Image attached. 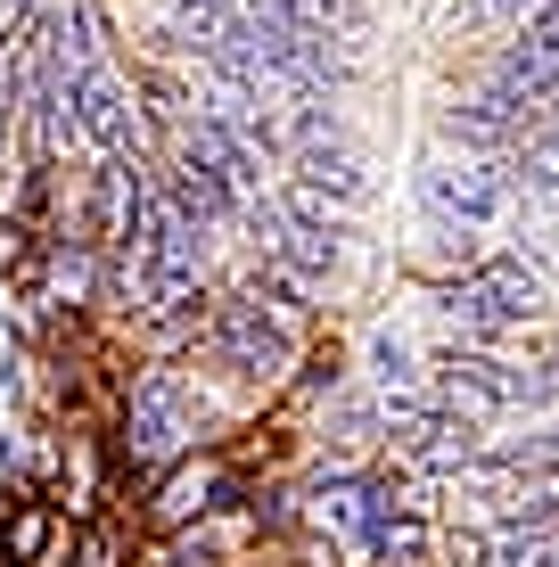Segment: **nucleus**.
<instances>
[{"label":"nucleus","mask_w":559,"mask_h":567,"mask_svg":"<svg viewBox=\"0 0 559 567\" xmlns=\"http://www.w3.org/2000/svg\"><path fill=\"white\" fill-rule=\"evenodd\" d=\"M215 395L189 379L182 362H141L124 379V412H115V444H107V477L148 494L173 461H189V444L215 436Z\"/></svg>","instance_id":"obj_1"},{"label":"nucleus","mask_w":559,"mask_h":567,"mask_svg":"<svg viewBox=\"0 0 559 567\" xmlns=\"http://www.w3.org/2000/svg\"><path fill=\"white\" fill-rule=\"evenodd\" d=\"M428 305H436V321L453 329V354H510L518 329L544 321L551 288H544V271L527 264V247H503V256L477 247L460 271H445V280L428 288Z\"/></svg>","instance_id":"obj_2"},{"label":"nucleus","mask_w":559,"mask_h":567,"mask_svg":"<svg viewBox=\"0 0 559 567\" xmlns=\"http://www.w3.org/2000/svg\"><path fill=\"white\" fill-rule=\"evenodd\" d=\"M198 362H215L222 379H239V386H272L297 370L304 346L288 338L280 321H263V305L247 297V288H222L215 305H206V329H198V346H189Z\"/></svg>","instance_id":"obj_3"},{"label":"nucleus","mask_w":559,"mask_h":567,"mask_svg":"<svg viewBox=\"0 0 559 567\" xmlns=\"http://www.w3.org/2000/svg\"><path fill=\"white\" fill-rule=\"evenodd\" d=\"M412 198H420V214H428V230H469V239H486L494 223H510V214H518L510 182H503V165H477V156H445V148L420 156Z\"/></svg>","instance_id":"obj_4"},{"label":"nucleus","mask_w":559,"mask_h":567,"mask_svg":"<svg viewBox=\"0 0 559 567\" xmlns=\"http://www.w3.org/2000/svg\"><path fill=\"white\" fill-rule=\"evenodd\" d=\"M280 182H304V189H321L330 206L345 214H362L379 198V182H371V165H362V148L354 141H321V148H288L280 156Z\"/></svg>","instance_id":"obj_5"},{"label":"nucleus","mask_w":559,"mask_h":567,"mask_svg":"<svg viewBox=\"0 0 559 567\" xmlns=\"http://www.w3.org/2000/svg\"><path fill=\"white\" fill-rule=\"evenodd\" d=\"M313 436H321V461H362V453H379V444H387L379 395L345 379L338 395H321V427H313Z\"/></svg>","instance_id":"obj_6"},{"label":"nucleus","mask_w":559,"mask_h":567,"mask_svg":"<svg viewBox=\"0 0 559 567\" xmlns=\"http://www.w3.org/2000/svg\"><path fill=\"white\" fill-rule=\"evenodd\" d=\"M503 182H510V198H518L510 223H535L544 206H559V124H535L527 141L503 156Z\"/></svg>","instance_id":"obj_7"},{"label":"nucleus","mask_w":559,"mask_h":567,"mask_svg":"<svg viewBox=\"0 0 559 567\" xmlns=\"http://www.w3.org/2000/svg\"><path fill=\"white\" fill-rule=\"evenodd\" d=\"M420 379H428V362L412 354V338L379 321V329H371V346H362V386H371L379 403H395V395H420Z\"/></svg>","instance_id":"obj_8"},{"label":"nucleus","mask_w":559,"mask_h":567,"mask_svg":"<svg viewBox=\"0 0 559 567\" xmlns=\"http://www.w3.org/2000/svg\"><path fill=\"white\" fill-rule=\"evenodd\" d=\"M247 297L263 305V321H280L288 338H313V288L297 280V271H280V264H247Z\"/></svg>","instance_id":"obj_9"},{"label":"nucleus","mask_w":559,"mask_h":567,"mask_svg":"<svg viewBox=\"0 0 559 567\" xmlns=\"http://www.w3.org/2000/svg\"><path fill=\"white\" fill-rule=\"evenodd\" d=\"M50 535H58V511L42 494H0V559L9 567H33L50 551Z\"/></svg>","instance_id":"obj_10"},{"label":"nucleus","mask_w":559,"mask_h":567,"mask_svg":"<svg viewBox=\"0 0 559 567\" xmlns=\"http://www.w3.org/2000/svg\"><path fill=\"white\" fill-rule=\"evenodd\" d=\"M280 271H297L304 288H321V280H338L345 271V230H304V223H288V239H280Z\"/></svg>","instance_id":"obj_11"},{"label":"nucleus","mask_w":559,"mask_h":567,"mask_svg":"<svg viewBox=\"0 0 559 567\" xmlns=\"http://www.w3.org/2000/svg\"><path fill=\"white\" fill-rule=\"evenodd\" d=\"M428 511H395V518H379L371 535H362V559L371 567H428Z\"/></svg>","instance_id":"obj_12"},{"label":"nucleus","mask_w":559,"mask_h":567,"mask_svg":"<svg viewBox=\"0 0 559 567\" xmlns=\"http://www.w3.org/2000/svg\"><path fill=\"white\" fill-rule=\"evenodd\" d=\"M518 412H559V338L535 362H518Z\"/></svg>","instance_id":"obj_13"},{"label":"nucleus","mask_w":559,"mask_h":567,"mask_svg":"<svg viewBox=\"0 0 559 567\" xmlns=\"http://www.w3.org/2000/svg\"><path fill=\"white\" fill-rule=\"evenodd\" d=\"M66 567H124V526H115V518H83Z\"/></svg>","instance_id":"obj_14"},{"label":"nucleus","mask_w":559,"mask_h":567,"mask_svg":"<svg viewBox=\"0 0 559 567\" xmlns=\"http://www.w3.org/2000/svg\"><path fill=\"white\" fill-rule=\"evenodd\" d=\"M165 567H222V535H215L206 518H198V535L182 526V535L165 543Z\"/></svg>","instance_id":"obj_15"},{"label":"nucleus","mask_w":559,"mask_h":567,"mask_svg":"<svg viewBox=\"0 0 559 567\" xmlns=\"http://www.w3.org/2000/svg\"><path fill=\"white\" fill-rule=\"evenodd\" d=\"M544 214H559V206H544ZM535 239H559V223H551V230H535ZM535 256H544V264H559V247H535ZM544 264H535V271H544Z\"/></svg>","instance_id":"obj_16"},{"label":"nucleus","mask_w":559,"mask_h":567,"mask_svg":"<svg viewBox=\"0 0 559 567\" xmlns=\"http://www.w3.org/2000/svg\"><path fill=\"white\" fill-rule=\"evenodd\" d=\"M544 567H559V543H551V559H544Z\"/></svg>","instance_id":"obj_17"}]
</instances>
